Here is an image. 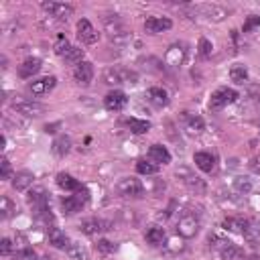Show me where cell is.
Instances as JSON below:
<instances>
[{"instance_id":"7a4b0ae2","label":"cell","mask_w":260,"mask_h":260,"mask_svg":"<svg viewBox=\"0 0 260 260\" xmlns=\"http://www.w3.org/2000/svg\"><path fill=\"white\" fill-rule=\"evenodd\" d=\"M104 81L110 85H120V83H136L138 81V73L130 71V69H116L110 67L104 73Z\"/></svg>"},{"instance_id":"d6a6232c","label":"cell","mask_w":260,"mask_h":260,"mask_svg":"<svg viewBox=\"0 0 260 260\" xmlns=\"http://www.w3.org/2000/svg\"><path fill=\"white\" fill-rule=\"evenodd\" d=\"M221 225H223L225 230H230V232H238V234H242L244 228H246V217H225Z\"/></svg>"},{"instance_id":"277c9868","label":"cell","mask_w":260,"mask_h":260,"mask_svg":"<svg viewBox=\"0 0 260 260\" xmlns=\"http://www.w3.org/2000/svg\"><path fill=\"white\" fill-rule=\"evenodd\" d=\"M116 191H118V195H122V197H140L142 191H144V187H142V183H140L138 179H134V177H124V179H120V181L116 183Z\"/></svg>"},{"instance_id":"3957f363","label":"cell","mask_w":260,"mask_h":260,"mask_svg":"<svg viewBox=\"0 0 260 260\" xmlns=\"http://www.w3.org/2000/svg\"><path fill=\"white\" fill-rule=\"evenodd\" d=\"M87 199H89V191H87V189H81V191H77L75 195L63 197V199H61V207H63L65 213H77V211L83 209V205L87 203Z\"/></svg>"},{"instance_id":"7c38bea8","label":"cell","mask_w":260,"mask_h":260,"mask_svg":"<svg viewBox=\"0 0 260 260\" xmlns=\"http://www.w3.org/2000/svg\"><path fill=\"white\" fill-rule=\"evenodd\" d=\"M171 26H173V22L167 16H148L144 20V30L150 32V35H158L162 30H169Z\"/></svg>"},{"instance_id":"f546056e","label":"cell","mask_w":260,"mask_h":260,"mask_svg":"<svg viewBox=\"0 0 260 260\" xmlns=\"http://www.w3.org/2000/svg\"><path fill=\"white\" fill-rule=\"evenodd\" d=\"M230 77H232V81L238 83V85L246 83V81H248V69H246V65H242V63L232 65V69H230Z\"/></svg>"},{"instance_id":"8992f818","label":"cell","mask_w":260,"mask_h":260,"mask_svg":"<svg viewBox=\"0 0 260 260\" xmlns=\"http://www.w3.org/2000/svg\"><path fill=\"white\" fill-rule=\"evenodd\" d=\"M79 230L85 236H95V234H102V232L112 230V221L102 219V217H87V219H83L79 223Z\"/></svg>"},{"instance_id":"e575fe53","label":"cell","mask_w":260,"mask_h":260,"mask_svg":"<svg viewBox=\"0 0 260 260\" xmlns=\"http://www.w3.org/2000/svg\"><path fill=\"white\" fill-rule=\"evenodd\" d=\"M14 211H16V205H14L6 195H2V197H0V217H2V219H8Z\"/></svg>"},{"instance_id":"8d00e7d4","label":"cell","mask_w":260,"mask_h":260,"mask_svg":"<svg viewBox=\"0 0 260 260\" xmlns=\"http://www.w3.org/2000/svg\"><path fill=\"white\" fill-rule=\"evenodd\" d=\"M35 221H37L39 225H45V228L49 230V225L53 223V213H51V209L47 207V209H39V211H35Z\"/></svg>"},{"instance_id":"52a82bcc","label":"cell","mask_w":260,"mask_h":260,"mask_svg":"<svg viewBox=\"0 0 260 260\" xmlns=\"http://www.w3.org/2000/svg\"><path fill=\"white\" fill-rule=\"evenodd\" d=\"M12 110L22 114V116H30V118H37L45 112V106L39 104V102H32V100H14L12 102Z\"/></svg>"},{"instance_id":"f1b7e54d","label":"cell","mask_w":260,"mask_h":260,"mask_svg":"<svg viewBox=\"0 0 260 260\" xmlns=\"http://www.w3.org/2000/svg\"><path fill=\"white\" fill-rule=\"evenodd\" d=\"M242 236L250 242V244H256L260 240V223L256 219H246V228L242 232Z\"/></svg>"},{"instance_id":"5bb4252c","label":"cell","mask_w":260,"mask_h":260,"mask_svg":"<svg viewBox=\"0 0 260 260\" xmlns=\"http://www.w3.org/2000/svg\"><path fill=\"white\" fill-rule=\"evenodd\" d=\"M193 162L197 169H201L203 173H213L215 171V156L209 150H199L193 154Z\"/></svg>"},{"instance_id":"f35d334b","label":"cell","mask_w":260,"mask_h":260,"mask_svg":"<svg viewBox=\"0 0 260 260\" xmlns=\"http://www.w3.org/2000/svg\"><path fill=\"white\" fill-rule=\"evenodd\" d=\"M258 26H260V16H258V14H250V16L246 18L244 26H242V32H252V30H256Z\"/></svg>"},{"instance_id":"ac0fdd59","label":"cell","mask_w":260,"mask_h":260,"mask_svg":"<svg viewBox=\"0 0 260 260\" xmlns=\"http://www.w3.org/2000/svg\"><path fill=\"white\" fill-rule=\"evenodd\" d=\"M144 98H146V102L152 104L154 108H165V106L169 104V93H167V89H162V87H150V89H146Z\"/></svg>"},{"instance_id":"cb8c5ba5","label":"cell","mask_w":260,"mask_h":260,"mask_svg":"<svg viewBox=\"0 0 260 260\" xmlns=\"http://www.w3.org/2000/svg\"><path fill=\"white\" fill-rule=\"evenodd\" d=\"M51 150H53L55 156H65V154L71 150V138H69L67 134H59V136L53 140Z\"/></svg>"},{"instance_id":"83f0119b","label":"cell","mask_w":260,"mask_h":260,"mask_svg":"<svg viewBox=\"0 0 260 260\" xmlns=\"http://www.w3.org/2000/svg\"><path fill=\"white\" fill-rule=\"evenodd\" d=\"M183 120H185V128H187V132H191V134H199V132H203V120H201L199 116L189 114V112H183Z\"/></svg>"},{"instance_id":"5b68a950","label":"cell","mask_w":260,"mask_h":260,"mask_svg":"<svg viewBox=\"0 0 260 260\" xmlns=\"http://www.w3.org/2000/svg\"><path fill=\"white\" fill-rule=\"evenodd\" d=\"M199 232V219L191 213L183 215L179 221H177V236H181L183 240H189V238H195Z\"/></svg>"},{"instance_id":"603a6c76","label":"cell","mask_w":260,"mask_h":260,"mask_svg":"<svg viewBox=\"0 0 260 260\" xmlns=\"http://www.w3.org/2000/svg\"><path fill=\"white\" fill-rule=\"evenodd\" d=\"M49 244L55 246V248H59V250H67V246H69L71 242H69V238H67V234H65L63 230L51 228V230H49Z\"/></svg>"},{"instance_id":"ab89813d","label":"cell","mask_w":260,"mask_h":260,"mask_svg":"<svg viewBox=\"0 0 260 260\" xmlns=\"http://www.w3.org/2000/svg\"><path fill=\"white\" fill-rule=\"evenodd\" d=\"M71 49V45H69V41L63 37V35H59V39H57V43H55V53L57 55H61V57H65V53Z\"/></svg>"},{"instance_id":"44dd1931","label":"cell","mask_w":260,"mask_h":260,"mask_svg":"<svg viewBox=\"0 0 260 260\" xmlns=\"http://www.w3.org/2000/svg\"><path fill=\"white\" fill-rule=\"evenodd\" d=\"M148 160H150V162L169 165V162H171V152H169L162 144H152V146L148 148Z\"/></svg>"},{"instance_id":"d4e9b609","label":"cell","mask_w":260,"mask_h":260,"mask_svg":"<svg viewBox=\"0 0 260 260\" xmlns=\"http://www.w3.org/2000/svg\"><path fill=\"white\" fill-rule=\"evenodd\" d=\"M32 181H35V175H32V173L20 171V173H16V175L12 177V187H14L16 191H26V189L32 185Z\"/></svg>"},{"instance_id":"9a60e30c","label":"cell","mask_w":260,"mask_h":260,"mask_svg":"<svg viewBox=\"0 0 260 260\" xmlns=\"http://www.w3.org/2000/svg\"><path fill=\"white\" fill-rule=\"evenodd\" d=\"M177 177L181 179L183 177V183L191 189V191H197V193H201V191H205V183H203V179H199L197 175H193L189 169H185V167H181L179 171H177Z\"/></svg>"},{"instance_id":"f6af8a7d","label":"cell","mask_w":260,"mask_h":260,"mask_svg":"<svg viewBox=\"0 0 260 260\" xmlns=\"http://www.w3.org/2000/svg\"><path fill=\"white\" fill-rule=\"evenodd\" d=\"M16 260H37V254L32 248H22L18 254H16Z\"/></svg>"},{"instance_id":"ba28073f","label":"cell","mask_w":260,"mask_h":260,"mask_svg":"<svg viewBox=\"0 0 260 260\" xmlns=\"http://www.w3.org/2000/svg\"><path fill=\"white\" fill-rule=\"evenodd\" d=\"M26 201L28 205L32 207V211H39V209H47L49 207V193L45 187H32L26 195Z\"/></svg>"},{"instance_id":"e0dca14e","label":"cell","mask_w":260,"mask_h":260,"mask_svg":"<svg viewBox=\"0 0 260 260\" xmlns=\"http://www.w3.org/2000/svg\"><path fill=\"white\" fill-rule=\"evenodd\" d=\"M41 67H43V63H41L39 57H28V59H24V61L18 65V75L24 77V79H28V77L37 75V73L41 71Z\"/></svg>"},{"instance_id":"2e32d148","label":"cell","mask_w":260,"mask_h":260,"mask_svg":"<svg viewBox=\"0 0 260 260\" xmlns=\"http://www.w3.org/2000/svg\"><path fill=\"white\" fill-rule=\"evenodd\" d=\"M185 57H187L185 45H173V47L167 51V55H165V63H167L169 67H181L183 61H185Z\"/></svg>"},{"instance_id":"d6986e66","label":"cell","mask_w":260,"mask_h":260,"mask_svg":"<svg viewBox=\"0 0 260 260\" xmlns=\"http://www.w3.org/2000/svg\"><path fill=\"white\" fill-rule=\"evenodd\" d=\"M55 83H57V77L47 75V77L35 79V81L30 83V91H32L35 95H45V93H49V91L55 87Z\"/></svg>"},{"instance_id":"ee69618b","label":"cell","mask_w":260,"mask_h":260,"mask_svg":"<svg viewBox=\"0 0 260 260\" xmlns=\"http://www.w3.org/2000/svg\"><path fill=\"white\" fill-rule=\"evenodd\" d=\"M167 248H169L171 252H181V250H183V238H181V236L171 238L169 244H167Z\"/></svg>"},{"instance_id":"b9f144b4","label":"cell","mask_w":260,"mask_h":260,"mask_svg":"<svg viewBox=\"0 0 260 260\" xmlns=\"http://www.w3.org/2000/svg\"><path fill=\"white\" fill-rule=\"evenodd\" d=\"M10 175H12L10 160H8V158H2V160H0V179H2V181H8Z\"/></svg>"},{"instance_id":"d590c367","label":"cell","mask_w":260,"mask_h":260,"mask_svg":"<svg viewBox=\"0 0 260 260\" xmlns=\"http://www.w3.org/2000/svg\"><path fill=\"white\" fill-rule=\"evenodd\" d=\"M136 171H138L140 175H156V173H158V167H156L154 162H150V160L140 158V160H136Z\"/></svg>"},{"instance_id":"1f68e13d","label":"cell","mask_w":260,"mask_h":260,"mask_svg":"<svg viewBox=\"0 0 260 260\" xmlns=\"http://www.w3.org/2000/svg\"><path fill=\"white\" fill-rule=\"evenodd\" d=\"M67 256H69V260H89L87 258V252H85V248L81 246V244H77V242H71L69 246H67Z\"/></svg>"},{"instance_id":"7bdbcfd3","label":"cell","mask_w":260,"mask_h":260,"mask_svg":"<svg viewBox=\"0 0 260 260\" xmlns=\"http://www.w3.org/2000/svg\"><path fill=\"white\" fill-rule=\"evenodd\" d=\"M211 51H213V45L207 39H199V55L201 57H209Z\"/></svg>"},{"instance_id":"484cf974","label":"cell","mask_w":260,"mask_h":260,"mask_svg":"<svg viewBox=\"0 0 260 260\" xmlns=\"http://www.w3.org/2000/svg\"><path fill=\"white\" fill-rule=\"evenodd\" d=\"M195 10H201L211 20H223L228 16V10L221 8V6H215V4H203V6H197Z\"/></svg>"},{"instance_id":"ffe728a7","label":"cell","mask_w":260,"mask_h":260,"mask_svg":"<svg viewBox=\"0 0 260 260\" xmlns=\"http://www.w3.org/2000/svg\"><path fill=\"white\" fill-rule=\"evenodd\" d=\"M57 185H59L63 191H71V193H77V191L85 189L75 177H71V175H67V173H59V175H57Z\"/></svg>"},{"instance_id":"7402d4cb","label":"cell","mask_w":260,"mask_h":260,"mask_svg":"<svg viewBox=\"0 0 260 260\" xmlns=\"http://www.w3.org/2000/svg\"><path fill=\"white\" fill-rule=\"evenodd\" d=\"M219 258L221 260H246V254L240 246H236L234 242H228L221 250H219Z\"/></svg>"},{"instance_id":"9c48e42d","label":"cell","mask_w":260,"mask_h":260,"mask_svg":"<svg viewBox=\"0 0 260 260\" xmlns=\"http://www.w3.org/2000/svg\"><path fill=\"white\" fill-rule=\"evenodd\" d=\"M41 8L45 10V12H49L51 16H55V18H59V20H67L69 16H71V12H73V6L71 4H65V2H43L41 4Z\"/></svg>"},{"instance_id":"836d02e7","label":"cell","mask_w":260,"mask_h":260,"mask_svg":"<svg viewBox=\"0 0 260 260\" xmlns=\"http://www.w3.org/2000/svg\"><path fill=\"white\" fill-rule=\"evenodd\" d=\"M65 63H69V65H79L81 61H83V49L81 47H71L67 53H65Z\"/></svg>"},{"instance_id":"bcb514c9","label":"cell","mask_w":260,"mask_h":260,"mask_svg":"<svg viewBox=\"0 0 260 260\" xmlns=\"http://www.w3.org/2000/svg\"><path fill=\"white\" fill-rule=\"evenodd\" d=\"M12 252V240L10 238H4L2 242H0V254L2 256H8Z\"/></svg>"},{"instance_id":"30bf717a","label":"cell","mask_w":260,"mask_h":260,"mask_svg":"<svg viewBox=\"0 0 260 260\" xmlns=\"http://www.w3.org/2000/svg\"><path fill=\"white\" fill-rule=\"evenodd\" d=\"M77 39L83 43V45H93L98 41V32L93 28V24L87 20V18H81L77 22Z\"/></svg>"},{"instance_id":"4316f807","label":"cell","mask_w":260,"mask_h":260,"mask_svg":"<svg viewBox=\"0 0 260 260\" xmlns=\"http://www.w3.org/2000/svg\"><path fill=\"white\" fill-rule=\"evenodd\" d=\"M165 238H167V234H165V228H160V225H150L144 234V240L150 246H160L165 242Z\"/></svg>"},{"instance_id":"60d3db41","label":"cell","mask_w":260,"mask_h":260,"mask_svg":"<svg viewBox=\"0 0 260 260\" xmlns=\"http://www.w3.org/2000/svg\"><path fill=\"white\" fill-rule=\"evenodd\" d=\"M95 248H98V252L100 254H112L114 250H116V244H112L110 240H98V244H95Z\"/></svg>"},{"instance_id":"4fadbf2b","label":"cell","mask_w":260,"mask_h":260,"mask_svg":"<svg viewBox=\"0 0 260 260\" xmlns=\"http://www.w3.org/2000/svg\"><path fill=\"white\" fill-rule=\"evenodd\" d=\"M73 77H75V81H77L79 85H83V87L89 85L91 79H93V65H91L89 61H81L79 65H75Z\"/></svg>"},{"instance_id":"4dcf8cb0","label":"cell","mask_w":260,"mask_h":260,"mask_svg":"<svg viewBox=\"0 0 260 260\" xmlns=\"http://www.w3.org/2000/svg\"><path fill=\"white\" fill-rule=\"evenodd\" d=\"M126 126L130 128V132L134 134H144L150 130V122L148 120H138V118H128L126 120Z\"/></svg>"},{"instance_id":"6da1fadb","label":"cell","mask_w":260,"mask_h":260,"mask_svg":"<svg viewBox=\"0 0 260 260\" xmlns=\"http://www.w3.org/2000/svg\"><path fill=\"white\" fill-rule=\"evenodd\" d=\"M238 98H240V95H238L236 89H232V87H217V89L209 95V108H211V110H221V108L234 104Z\"/></svg>"},{"instance_id":"74e56055","label":"cell","mask_w":260,"mask_h":260,"mask_svg":"<svg viewBox=\"0 0 260 260\" xmlns=\"http://www.w3.org/2000/svg\"><path fill=\"white\" fill-rule=\"evenodd\" d=\"M234 189H236L238 193L246 195V193L252 191V181H250L248 177H236V179H234Z\"/></svg>"},{"instance_id":"7dc6e473","label":"cell","mask_w":260,"mask_h":260,"mask_svg":"<svg viewBox=\"0 0 260 260\" xmlns=\"http://www.w3.org/2000/svg\"><path fill=\"white\" fill-rule=\"evenodd\" d=\"M41 260H53V258H51V256H43Z\"/></svg>"},{"instance_id":"8fae6325","label":"cell","mask_w":260,"mask_h":260,"mask_svg":"<svg viewBox=\"0 0 260 260\" xmlns=\"http://www.w3.org/2000/svg\"><path fill=\"white\" fill-rule=\"evenodd\" d=\"M126 104H128V98H126V93L120 91V89H114V91H110V93L104 98V108L110 110V112H120V110H124Z\"/></svg>"}]
</instances>
